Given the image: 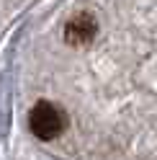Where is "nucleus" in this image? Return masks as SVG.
<instances>
[{"label":"nucleus","mask_w":157,"mask_h":160,"mask_svg":"<svg viewBox=\"0 0 157 160\" xmlns=\"http://www.w3.org/2000/svg\"><path fill=\"white\" fill-rule=\"evenodd\" d=\"M98 34V18L93 13H77L64 23V42L72 47L90 44Z\"/></svg>","instance_id":"nucleus-2"},{"label":"nucleus","mask_w":157,"mask_h":160,"mask_svg":"<svg viewBox=\"0 0 157 160\" xmlns=\"http://www.w3.org/2000/svg\"><path fill=\"white\" fill-rule=\"evenodd\" d=\"M28 129L36 139L49 142V139L59 137L67 129V114L62 106L52 101H39L31 111H28Z\"/></svg>","instance_id":"nucleus-1"}]
</instances>
